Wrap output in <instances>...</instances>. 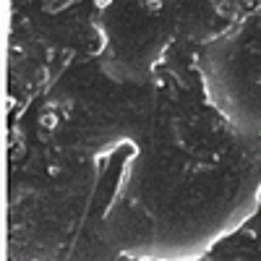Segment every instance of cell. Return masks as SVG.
Masks as SVG:
<instances>
[{"label": "cell", "mask_w": 261, "mask_h": 261, "mask_svg": "<svg viewBox=\"0 0 261 261\" xmlns=\"http://www.w3.org/2000/svg\"><path fill=\"white\" fill-rule=\"evenodd\" d=\"M110 3V0H97V5H107Z\"/></svg>", "instance_id": "cell-1"}]
</instances>
